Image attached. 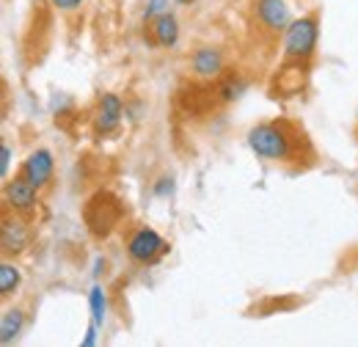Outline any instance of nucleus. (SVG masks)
<instances>
[{"label":"nucleus","instance_id":"obj_1","mask_svg":"<svg viewBox=\"0 0 358 347\" xmlns=\"http://www.w3.org/2000/svg\"><path fill=\"white\" fill-rule=\"evenodd\" d=\"M248 146L262 160H284L289 157V138L278 125H259L248 132Z\"/></svg>","mask_w":358,"mask_h":347},{"label":"nucleus","instance_id":"obj_2","mask_svg":"<svg viewBox=\"0 0 358 347\" xmlns=\"http://www.w3.org/2000/svg\"><path fill=\"white\" fill-rule=\"evenodd\" d=\"M317 36H320V25L314 17H301L295 22H289L287 34H284V52L289 58L306 61L317 47Z\"/></svg>","mask_w":358,"mask_h":347},{"label":"nucleus","instance_id":"obj_3","mask_svg":"<svg viewBox=\"0 0 358 347\" xmlns=\"http://www.w3.org/2000/svg\"><path fill=\"white\" fill-rule=\"evenodd\" d=\"M127 251H130V257H133L135 262L149 264V262L157 260L160 254H166L169 246H166V240H163L155 229H138L133 237L127 240Z\"/></svg>","mask_w":358,"mask_h":347},{"label":"nucleus","instance_id":"obj_4","mask_svg":"<svg viewBox=\"0 0 358 347\" xmlns=\"http://www.w3.org/2000/svg\"><path fill=\"white\" fill-rule=\"evenodd\" d=\"M36 185H31L25 176L14 179V182H6V190H3V199H6V207H11L14 213L25 215L36 207Z\"/></svg>","mask_w":358,"mask_h":347},{"label":"nucleus","instance_id":"obj_5","mask_svg":"<svg viewBox=\"0 0 358 347\" xmlns=\"http://www.w3.org/2000/svg\"><path fill=\"white\" fill-rule=\"evenodd\" d=\"M257 17L270 31H287L292 22L289 6L284 0H257Z\"/></svg>","mask_w":358,"mask_h":347},{"label":"nucleus","instance_id":"obj_6","mask_svg":"<svg viewBox=\"0 0 358 347\" xmlns=\"http://www.w3.org/2000/svg\"><path fill=\"white\" fill-rule=\"evenodd\" d=\"M22 176L36 185V187H45L52 176V155L47 149H36L25 163H22Z\"/></svg>","mask_w":358,"mask_h":347},{"label":"nucleus","instance_id":"obj_7","mask_svg":"<svg viewBox=\"0 0 358 347\" xmlns=\"http://www.w3.org/2000/svg\"><path fill=\"white\" fill-rule=\"evenodd\" d=\"M190 64H193V72L199 78H215L224 69V55H221L218 47H199L193 52V61Z\"/></svg>","mask_w":358,"mask_h":347},{"label":"nucleus","instance_id":"obj_8","mask_svg":"<svg viewBox=\"0 0 358 347\" xmlns=\"http://www.w3.org/2000/svg\"><path fill=\"white\" fill-rule=\"evenodd\" d=\"M0 240H3V251L6 254H20L31 243V232H28V226L22 220L6 218L3 220V237Z\"/></svg>","mask_w":358,"mask_h":347},{"label":"nucleus","instance_id":"obj_9","mask_svg":"<svg viewBox=\"0 0 358 347\" xmlns=\"http://www.w3.org/2000/svg\"><path fill=\"white\" fill-rule=\"evenodd\" d=\"M122 113H124V105L116 94H105L99 99V113H96V130L99 132H113L122 122Z\"/></svg>","mask_w":358,"mask_h":347},{"label":"nucleus","instance_id":"obj_10","mask_svg":"<svg viewBox=\"0 0 358 347\" xmlns=\"http://www.w3.org/2000/svg\"><path fill=\"white\" fill-rule=\"evenodd\" d=\"M152 39L160 47H174L179 42V22L174 14H160L152 20Z\"/></svg>","mask_w":358,"mask_h":347},{"label":"nucleus","instance_id":"obj_11","mask_svg":"<svg viewBox=\"0 0 358 347\" xmlns=\"http://www.w3.org/2000/svg\"><path fill=\"white\" fill-rule=\"evenodd\" d=\"M22 325H25L22 309H6L3 311V320H0V342L3 345H11L22 334Z\"/></svg>","mask_w":358,"mask_h":347},{"label":"nucleus","instance_id":"obj_12","mask_svg":"<svg viewBox=\"0 0 358 347\" xmlns=\"http://www.w3.org/2000/svg\"><path fill=\"white\" fill-rule=\"evenodd\" d=\"M17 287H20V270L11 262H3L0 264V292L3 295H11Z\"/></svg>","mask_w":358,"mask_h":347},{"label":"nucleus","instance_id":"obj_13","mask_svg":"<svg viewBox=\"0 0 358 347\" xmlns=\"http://www.w3.org/2000/svg\"><path fill=\"white\" fill-rule=\"evenodd\" d=\"M89 306H91V323L102 325V320H105V292H102V287H99V284H96V287H91Z\"/></svg>","mask_w":358,"mask_h":347},{"label":"nucleus","instance_id":"obj_14","mask_svg":"<svg viewBox=\"0 0 358 347\" xmlns=\"http://www.w3.org/2000/svg\"><path fill=\"white\" fill-rule=\"evenodd\" d=\"M166 11H169V0H149V6L143 11V22H152L155 17H160Z\"/></svg>","mask_w":358,"mask_h":347},{"label":"nucleus","instance_id":"obj_15","mask_svg":"<svg viewBox=\"0 0 358 347\" xmlns=\"http://www.w3.org/2000/svg\"><path fill=\"white\" fill-rule=\"evenodd\" d=\"M174 190V179L171 176H160L157 185H155V196H169Z\"/></svg>","mask_w":358,"mask_h":347},{"label":"nucleus","instance_id":"obj_16","mask_svg":"<svg viewBox=\"0 0 358 347\" xmlns=\"http://www.w3.org/2000/svg\"><path fill=\"white\" fill-rule=\"evenodd\" d=\"M8 163H11V146L3 143V146H0V176L8 174Z\"/></svg>","mask_w":358,"mask_h":347},{"label":"nucleus","instance_id":"obj_17","mask_svg":"<svg viewBox=\"0 0 358 347\" xmlns=\"http://www.w3.org/2000/svg\"><path fill=\"white\" fill-rule=\"evenodd\" d=\"M50 3H52L55 8H61V11H75L83 0H50Z\"/></svg>","mask_w":358,"mask_h":347},{"label":"nucleus","instance_id":"obj_18","mask_svg":"<svg viewBox=\"0 0 358 347\" xmlns=\"http://www.w3.org/2000/svg\"><path fill=\"white\" fill-rule=\"evenodd\" d=\"M96 323H91L89 325V331H86V339H83V347H91V345H96Z\"/></svg>","mask_w":358,"mask_h":347},{"label":"nucleus","instance_id":"obj_19","mask_svg":"<svg viewBox=\"0 0 358 347\" xmlns=\"http://www.w3.org/2000/svg\"><path fill=\"white\" fill-rule=\"evenodd\" d=\"M177 6H190V3H196V0H174Z\"/></svg>","mask_w":358,"mask_h":347}]
</instances>
